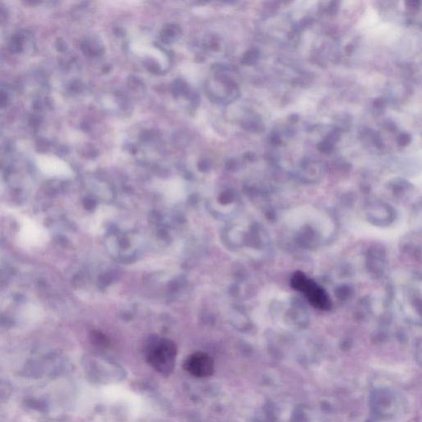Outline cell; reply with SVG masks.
<instances>
[{
    "label": "cell",
    "instance_id": "3957f363",
    "mask_svg": "<svg viewBox=\"0 0 422 422\" xmlns=\"http://www.w3.org/2000/svg\"><path fill=\"white\" fill-rule=\"evenodd\" d=\"M183 367L191 375L197 378H206L213 374L215 362L207 353L197 351L186 358Z\"/></svg>",
    "mask_w": 422,
    "mask_h": 422
},
{
    "label": "cell",
    "instance_id": "ba28073f",
    "mask_svg": "<svg viewBox=\"0 0 422 422\" xmlns=\"http://www.w3.org/2000/svg\"><path fill=\"white\" fill-rule=\"evenodd\" d=\"M383 105V100L382 99H378L376 100L375 102H374V106L376 107H381Z\"/></svg>",
    "mask_w": 422,
    "mask_h": 422
},
{
    "label": "cell",
    "instance_id": "8992f818",
    "mask_svg": "<svg viewBox=\"0 0 422 422\" xmlns=\"http://www.w3.org/2000/svg\"><path fill=\"white\" fill-rule=\"evenodd\" d=\"M333 149L332 143L330 141H323L320 144H318V149L323 152V153H330Z\"/></svg>",
    "mask_w": 422,
    "mask_h": 422
},
{
    "label": "cell",
    "instance_id": "52a82bcc",
    "mask_svg": "<svg viewBox=\"0 0 422 422\" xmlns=\"http://www.w3.org/2000/svg\"><path fill=\"white\" fill-rule=\"evenodd\" d=\"M410 142V135L408 134H401L398 137V143L400 145H406Z\"/></svg>",
    "mask_w": 422,
    "mask_h": 422
},
{
    "label": "cell",
    "instance_id": "277c9868",
    "mask_svg": "<svg viewBox=\"0 0 422 422\" xmlns=\"http://www.w3.org/2000/svg\"><path fill=\"white\" fill-rule=\"evenodd\" d=\"M37 164L45 175L57 177H66L72 172L69 165L61 158L50 155H40L37 158Z\"/></svg>",
    "mask_w": 422,
    "mask_h": 422
},
{
    "label": "cell",
    "instance_id": "7a4b0ae2",
    "mask_svg": "<svg viewBox=\"0 0 422 422\" xmlns=\"http://www.w3.org/2000/svg\"><path fill=\"white\" fill-rule=\"evenodd\" d=\"M292 286L295 290L304 293L313 305L321 309H329L330 298L321 286L308 278L303 273L296 272L292 278Z\"/></svg>",
    "mask_w": 422,
    "mask_h": 422
},
{
    "label": "cell",
    "instance_id": "5b68a950",
    "mask_svg": "<svg viewBox=\"0 0 422 422\" xmlns=\"http://www.w3.org/2000/svg\"><path fill=\"white\" fill-rule=\"evenodd\" d=\"M20 240L27 246H40L47 241V233L40 225L26 221L20 232Z\"/></svg>",
    "mask_w": 422,
    "mask_h": 422
},
{
    "label": "cell",
    "instance_id": "6da1fadb",
    "mask_svg": "<svg viewBox=\"0 0 422 422\" xmlns=\"http://www.w3.org/2000/svg\"><path fill=\"white\" fill-rule=\"evenodd\" d=\"M176 357V344L169 339H155L147 347V361L162 375L168 376L172 373Z\"/></svg>",
    "mask_w": 422,
    "mask_h": 422
}]
</instances>
